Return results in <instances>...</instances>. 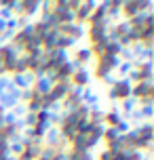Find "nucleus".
<instances>
[{
    "label": "nucleus",
    "mask_w": 154,
    "mask_h": 160,
    "mask_svg": "<svg viewBox=\"0 0 154 160\" xmlns=\"http://www.w3.org/2000/svg\"><path fill=\"white\" fill-rule=\"evenodd\" d=\"M118 59L116 57H101V59H93V78H97L99 82H105L108 76L118 68Z\"/></svg>",
    "instance_id": "f257e3e1"
},
{
    "label": "nucleus",
    "mask_w": 154,
    "mask_h": 160,
    "mask_svg": "<svg viewBox=\"0 0 154 160\" xmlns=\"http://www.w3.org/2000/svg\"><path fill=\"white\" fill-rule=\"evenodd\" d=\"M108 97L112 99V101H127L131 99V82L127 78H118V80H112V84H110V91H108Z\"/></svg>",
    "instance_id": "f03ea898"
},
{
    "label": "nucleus",
    "mask_w": 154,
    "mask_h": 160,
    "mask_svg": "<svg viewBox=\"0 0 154 160\" xmlns=\"http://www.w3.org/2000/svg\"><path fill=\"white\" fill-rule=\"evenodd\" d=\"M150 8H152V2H148V0H139V2L127 0V2H122V7H121V15H125L127 21H129V19H133V17L150 13Z\"/></svg>",
    "instance_id": "7ed1b4c3"
},
{
    "label": "nucleus",
    "mask_w": 154,
    "mask_h": 160,
    "mask_svg": "<svg viewBox=\"0 0 154 160\" xmlns=\"http://www.w3.org/2000/svg\"><path fill=\"white\" fill-rule=\"evenodd\" d=\"M89 80H91V72L87 68H74L72 76H70V87L76 88V91H82L85 87H89Z\"/></svg>",
    "instance_id": "20e7f679"
},
{
    "label": "nucleus",
    "mask_w": 154,
    "mask_h": 160,
    "mask_svg": "<svg viewBox=\"0 0 154 160\" xmlns=\"http://www.w3.org/2000/svg\"><path fill=\"white\" fill-rule=\"evenodd\" d=\"M85 101V95H82V91H76V88H70L68 93H65V97L59 101L61 103V110L64 112H72V110H76L78 105Z\"/></svg>",
    "instance_id": "39448f33"
},
{
    "label": "nucleus",
    "mask_w": 154,
    "mask_h": 160,
    "mask_svg": "<svg viewBox=\"0 0 154 160\" xmlns=\"http://www.w3.org/2000/svg\"><path fill=\"white\" fill-rule=\"evenodd\" d=\"M108 38V28L104 25H89L87 28V40H89V47H95L99 42H104Z\"/></svg>",
    "instance_id": "423d86ee"
},
{
    "label": "nucleus",
    "mask_w": 154,
    "mask_h": 160,
    "mask_svg": "<svg viewBox=\"0 0 154 160\" xmlns=\"http://www.w3.org/2000/svg\"><path fill=\"white\" fill-rule=\"evenodd\" d=\"M93 7H95V2H80L78 4V8L72 13L74 17V23L78 25V28H82V25H87V19H89L91 11H93Z\"/></svg>",
    "instance_id": "0eeeda50"
},
{
    "label": "nucleus",
    "mask_w": 154,
    "mask_h": 160,
    "mask_svg": "<svg viewBox=\"0 0 154 160\" xmlns=\"http://www.w3.org/2000/svg\"><path fill=\"white\" fill-rule=\"evenodd\" d=\"M57 34L59 36H65L68 40H72V42H76V40H80L85 36V30L78 28L76 23H65V25H59L57 28Z\"/></svg>",
    "instance_id": "6e6552de"
},
{
    "label": "nucleus",
    "mask_w": 154,
    "mask_h": 160,
    "mask_svg": "<svg viewBox=\"0 0 154 160\" xmlns=\"http://www.w3.org/2000/svg\"><path fill=\"white\" fill-rule=\"evenodd\" d=\"M105 21H108L105 4H104V2H99V4H95V7H93V11H91L89 19H87V25H104Z\"/></svg>",
    "instance_id": "1a4fd4ad"
},
{
    "label": "nucleus",
    "mask_w": 154,
    "mask_h": 160,
    "mask_svg": "<svg viewBox=\"0 0 154 160\" xmlns=\"http://www.w3.org/2000/svg\"><path fill=\"white\" fill-rule=\"evenodd\" d=\"M91 59H93V57H91V51H89L87 47L76 48V51H74V55H72V65L76 63L78 68H85V65L89 63Z\"/></svg>",
    "instance_id": "9d476101"
},
{
    "label": "nucleus",
    "mask_w": 154,
    "mask_h": 160,
    "mask_svg": "<svg viewBox=\"0 0 154 160\" xmlns=\"http://www.w3.org/2000/svg\"><path fill=\"white\" fill-rule=\"evenodd\" d=\"M17 57H19V53H17L11 44H0V68L7 65V63H11V61L17 59Z\"/></svg>",
    "instance_id": "9b49d317"
},
{
    "label": "nucleus",
    "mask_w": 154,
    "mask_h": 160,
    "mask_svg": "<svg viewBox=\"0 0 154 160\" xmlns=\"http://www.w3.org/2000/svg\"><path fill=\"white\" fill-rule=\"evenodd\" d=\"M104 4H105V13H108V17L110 15H118V13H121V7H122L121 0H112V2H104Z\"/></svg>",
    "instance_id": "f8f14e48"
},
{
    "label": "nucleus",
    "mask_w": 154,
    "mask_h": 160,
    "mask_svg": "<svg viewBox=\"0 0 154 160\" xmlns=\"http://www.w3.org/2000/svg\"><path fill=\"white\" fill-rule=\"evenodd\" d=\"M4 116H7V108H4V105L0 103V124L4 122Z\"/></svg>",
    "instance_id": "ddd939ff"
}]
</instances>
